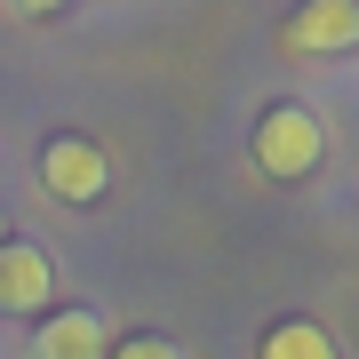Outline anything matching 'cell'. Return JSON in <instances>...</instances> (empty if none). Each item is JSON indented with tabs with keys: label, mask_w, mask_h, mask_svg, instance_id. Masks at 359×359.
<instances>
[{
	"label": "cell",
	"mask_w": 359,
	"mask_h": 359,
	"mask_svg": "<svg viewBox=\"0 0 359 359\" xmlns=\"http://www.w3.org/2000/svg\"><path fill=\"white\" fill-rule=\"evenodd\" d=\"M256 359H344V351H335V335L320 320H280V327H264Z\"/></svg>",
	"instance_id": "cell-6"
},
{
	"label": "cell",
	"mask_w": 359,
	"mask_h": 359,
	"mask_svg": "<svg viewBox=\"0 0 359 359\" xmlns=\"http://www.w3.org/2000/svg\"><path fill=\"white\" fill-rule=\"evenodd\" d=\"M48 287H56V271H48V256H40L32 240H8V248H0V311H40Z\"/></svg>",
	"instance_id": "cell-5"
},
{
	"label": "cell",
	"mask_w": 359,
	"mask_h": 359,
	"mask_svg": "<svg viewBox=\"0 0 359 359\" xmlns=\"http://www.w3.org/2000/svg\"><path fill=\"white\" fill-rule=\"evenodd\" d=\"M359 40V0H311V8H295L280 25V48L287 56H335Z\"/></svg>",
	"instance_id": "cell-3"
},
{
	"label": "cell",
	"mask_w": 359,
	"mask_h": 359,
	"mask_svg": "<svg viewBox=\"0 0 359 359\" xmlns=\"http://www.w3.org/2000/svg\"><path fill=\"white\" fill-rule=\"evenodd\" d=\"M320 160H327L320 112H311V104H264V120H256V168H264V176L304 184Z\"/></svg>",
	"instance_id": "cell-1"
},
{
	"label": "cell",
	"mask_w": 359,
	"mask_h": 359,
	"mask_svg": "<svg viewBox=\"0 0 359 359\" xmlns=\"http://www.w3.org/2000/svg\"><path fill=\"white\" fill-rule=\"evenodd\" d=\"M40 184L65 208H88V200H104V184H112V160H104L88 136H48L40 144Z\"/></svg>",
	"instance_id": "cell-2"
},
{
	"label": "cell",
	"mask_w": 359,
	"mask_h": 359,
	"mask_svg": "<svg viewBox=\"0 0 359 359\" xmlns=\"http://www.w3.org/2000/svg\"><path fill=\"white\" fill-rule=\"evenodd\" d=\"M104 359H184V351L168 344V335H152V327H144V335H120V344L104 351Z\"/></svg>",
	"instance_id": "cell-7"
},
{
	"label": "cell",
	"mask_w": 359,
	"mask_h": 359,
	"mask_svg": "<svg viewBox=\"0 0 359 359\" xmlns=\"http://www.w3.org/2000/svg\"><path fill=\"white\" fill-rule=\"evenodd\" d=\"M40 359H104L112 351V327H104V311L96 304H72V311H48L40 320Z\"/></svg>",
	"instance_id": "cell-4"
}]
</instances>
